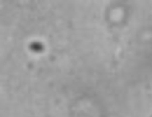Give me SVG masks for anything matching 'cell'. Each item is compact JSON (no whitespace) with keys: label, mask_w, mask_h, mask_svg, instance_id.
<instances>
[{"label":"cell","mask_w":152,"mask_h":117,"mask_svg":"<svg viewBox=\"0 0 152 117\" xmlns=\"http://www.w3.org/2000/svg\"><path fill=\"white\" fill-rule=\"evenodd\" d=\"M76 109L75 117H104L102 110L94 105H80Z\"/></svg>","instance_id":"cell-1"}]
</instances>
